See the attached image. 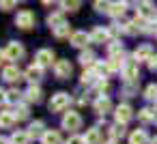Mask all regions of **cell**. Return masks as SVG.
Wrapping results in <instances>:
<instances>
[{
	"mask_svg": "<svg viewBox=\"0 0 157 144\" xmlns=\"http://www.w3.org/2000/svg\"><path fill=\"white\" fill-rule=\"evenodd\" d=\"M148 69H151V71H155V73H157V54H155V56H153V58H151V60H148Z\"/></svg>",
	"mask_w": 157,
	"mask_h": 144,
	"instance_id": "obj_41",
	"label": "cell"
},
{
	"mask_svg": "<svg viewBox=\"0 0 157 144\" xmlns=\"http://www.w3.org/2000/svg\"><path fill=\"white\" fill-rule=\"evenodd\" d=\"M13 125H15V116H13V112H11V110L0 112V127L9 129V127H13Z\"/></svg>",
	"mask_w": 157,
	"mask_h": 144,
	"instance_id": "obj_31",
	"label": "cell"
},
{
	"mask_svg": "<svg viewBox=\"0 0 157 144\" xmlns=\"http://www.w3.org/2000/svg\"><path fill=\"white\" fill-rule=\"evenodd\" d=\"M78 103H80V105H86V103H88V97H86V95H82V97L78 99Z\"/></svg>",
	"mask_w": 157,
	"mask_h": 144,
	"instance_id": "obj_43",
	"label": "cell"
},
{
	"mask_svg": "<svg viewBox=\"0 0 157 144\" xmlns=\"http://www.w3.org/2000/svg\"><path fill=\"white\" fill-rule=\"evenodd\" d=\"M54 50H50V47H41L37 54H35V65H39L41 69H45V67H54Z\"/></svg>",
	"mask_w": 157,
	"mask_h": 144,
	"instance_id": "obj_8",
	"label": "cell"
},
{
	"mask_svg": "<svg viewBox=\"0 0 157 144\" xmlns=\"http://www.w3.org/2000/svg\"><path fill=\"white\" fill-rule=\"evenodd\" d=\"M24 54H26V50H24V45L20 43V41H9L7 43V47H5V56H7V60H22L24 58Z\"/></svg>",
	"mask_w": 157,
	"mask_h": 144,
	"instance_id": "obj_7",
	"label": "cell"
},
{
	"mask_svg": "<svg viewBox=\"0 0 157 144\" xmlns=\"http://www.w3.org/2000/svg\"><path fill=\"white\" fill-rule=\"evenodd\" d=\"M41 144H63V135L58 129H48L41 138Z\"/></svg>",
	"mask_w": 157,
	"mask_h": 144,
	"instance_id": "obj_22",
	"label": "cell"
},
{
	"mask_svg": "<svg viewBox=\"0 0 157 144\" xmlns=\"http://www.w3.org/2000/svg\"><path fill=\"white\" fill-rule=\"evenodd\" d=\"M138 86H140V82H125L123 88H121V93L125 97H136L138 95Z\"/></svg>",
	"mask_w": 157,
	"mask_h": 144,
	"instance_id": "obj_34",
	"label": "cell"
},
{
	"mask_svg": "<svg viewBox=\"0 0 157 144\" xmlns=\"http://www.w3.org/2000/svg\"><path fill=\"white\" fill-rule=\"evenodd\" d=\"M121 75L125 82H140V65L133 58H125V63L121 67Z\"/></svg>",
	"mask_w": 157,
	"mask_h": 144,
	"instance_id": "obj_1",
	"label": "cell"
},
{
	"mask_svg": "<svg viewBox=\"0 0 157 144\" xmlns=\"http://www.w3.org/2000/svg\"><path fill=\"white\" fill-rule=\"evenodd\" d=\"M118 28H121V35H127V37H133V35H138V32H140V28H138V24H136L133 20L118 24Z\"/></svg>",
	"mask_w": 157,
	"mask_h": 144,
	"instance_id": "obj_26",
	"label": "cell"
},
{
	"mask_svg": "<svg viewBox=\"0 0 157 144\" xmlns=\"http://www.w3.org/2000/svg\"><path fill=\"white\" fill-rule=\"evenodd\" d=\"M114 118H116L118 125L125 127V125L133 118V108H131L129 103H118V105L114 108Z\"/></svg>",
	"mask_w": 157,
	"mask_h": 144,
	"instance_id": "obj_5",
	"label": "cell"
},
{
	"mask_svg": "<svg viewBox=\"0 0 157 144\" xmlns=\"http://www.w3.org/2000/svg\"><path fill=\"white\" fill-rule=\"evenodd\" d=\"M9 140H11V144H30V135H28L26 129H17V131H13Z\"/></svg>",
	"mask_w": 157,
	"mask_h": 144,
	"instance_id": "obj_25",
	"label": "cell"
},
{
	"mask_svg": "<svg viewBox=\"0 0 157 144\" xmlns=\"http://www.w3.org/2000/svg\"><path fill=\"white\" fill-rule=\"evenodd\" d=\"M35 24H37V17H35V13H33L30 9L17 11V15H15V26H17L20 30H30V28H35Z\"/></svg>",
	"mask_w": 157,
	"mask_h": 144,
	"instance_id": "obj_4",
	"label": "cell"
},
{
	"mask_svg": "<svg viewBox=\"0 0 157 144\" xmlns=\"http://www.w3.org/2000/svg\"><path fill=\"white\" fill-rule=\"evenodd\" d=\"M127 7H129L127 2H110V7H108V13H105V15H110V17L118 20V17H123V15H125Z\"/></svg>",
	"mask_w": 157,
	"mask_h": 144,
	"instance_id": "obj_19",
	"label": "cell"
},
{
	"mask_svg": "<svg viewBox=\"0 0 157 144\" xmlns=\"http://www.w3.org/2000/svg\"><path fill=\"white\" fill-rule=\"evenodd\" d=\"M105 144H116V142H112V140H110V142H105Z\"/></svg>",
	"mask_w": 157,
	"mask_h": 144,
	"instance_id": "obj_47",
	"label": "cell"
},
{
	"mask_svg": "<svg viewBox=\"0 0 157 144\" xmlns=\"http://www.w3.org/2000/svg\"><path fill=\"white\" fill-rule=\"evenodd\" d=\"M5 60H7V56H5V50H0V65H2Z\"/></svg>",
	"mask_w": 157,
	"mask_h": 144,
	"instance_id": "obj_45",
	"label": "cell"
},
{
	"mask_svg": "<svg viewBox=\"0 0 157 144\" xmlns=\"http://www.w3.org/2000/svg\"><path fill=\"white\" fill-rule=\"evenodd\" d=\"M60 127L67 129V131H71V133H75L78 129H82V116H80V112H75V110L65 112L63 120H60Z\"/></svg>",
	"mask_w": 157,
	"mask_h": 144,
	"instance_id": "obj_3",
	"label": "cell"
},
{
	"mask_svg": "<svg viewBox=\"0 0 157 144\" xmlns=\"http://www.w3.org/2000/svg\"><path fill=\"white\" fill-rule=\"evenodd\" d=\"M155 22H157V20H155Z\"/></svg>",
	"mask_w": 157,
	"mask_h": 144,
	"instance_id": "obj_49",
	"label": "cell"
},
{
	"mask_svg": "<svg viewBox=\"0 0 157 144\" xmlns=\"http://www.w3.org/2000/svg\"><path fill=\"white\" fill-rule=\"evenodd\" d=\"M144 99L157 105V84H148V86H146V90H144Z\"/></svg>",
	"mask_w": 157,
	"mask_h": 144,
	"instance_id": "obj_37",
	"label": "cell"
},
{
	"mask_svg": "<svg viewBox=\"0 0 157 144\" xmlns=\"http://www.w3.org/2000/svg\"><path fill=\"white\" fill-rule=\"evenodd\" d=\"M155 125H157V118H155Z\"/></svg>",
	"mask_w": 157,
	"mask_h": 144,
	"instance_id": "obj_48",
	"label": "cell"
},
{
	"mask_svg": "<svg viewBox=\"0 0 157 144\" xmlns=\"http://www.w3.org/2000/svg\"><path fill=\"white\" fill-rule=\"evenodd\" d=\"M138 7V17L140 20H146V22H155L157 20V7L153 5V2H138L136 5Z\"/></svg>",
	"mask_w": 157,
	"mask_h": 144,
	"instance_id": "obj_6",
	"label": "cell"
},
{
	"mask_svg": "<svg viewBox=\"0 0 157 144\" xmlns=\"http://www.w3.org/2000/svg\"><path fill=\"white\" fill-rule=\"evenodd\" d=\"M11 112H13L15 120H26V118H28V114H30L28 103H20V105H15V110H11Z\"/></svg>",
	"mask_w": 157,
	"mask_h": 144,
	"instance_id": "obj_33",
	"label": "cell"
},
{
	"mask_svg": "<svg viewBox=\"0 0 157 144\" xmlns=\"http://www.w3.org/2000/svg\"><path fill=\"white\" fill-rule=\"evenodd\" d=\"M155 56V52H153V45H148V43H142V45H138L136 50H133V60L140 65V63H146L148 65V60Z\"/></svg>",
	"mask_w": 157,
	"mask_h": 144,
	"instance_id": "obj_9",
	"label": "cell"
},
{
	"mask_svg": "<svg viewBox=\"0 0 157 144\" xmlns=\"http://www.w3.org/2000/svg\"><path fill=\"white\" fill-rule=\"evenodd\" d=\"M0 144H11V140H9V138H5V135H0Z\"/></svg>",
	"mask_w": 157,
	"mask_h": 144,
	"instance_id": "obj_44",
	"label": "cell"
},
{
	"mask_svg": "<svg viewBox=\"0 0 157 144\" xmlns=\"http://www.w3.org/2000/svg\"><path fill=\"white\" fill-rule=\"evenodd\" d=\"M24 78H26L30 84H39V82L43 80V69H41L39 65H30V67L24 71Z\"/></svg>",
	"mask_w": 157,
	"mask_h": 144,
	"instance_id": "obj_17",
	"label": "cell"
},
{
	"mask_svg": "<svg viewBox=\"0 0 157 144\" xmlns=\"http://www.w3.org/2000/svg\"><path fill=\"white\" fill-rule=\"evenodd\" d=\"M24 99V93L17 90V88H9L7 90V103H13V105H20Z\"/></svg>",
	"mask_w": 157,
	"mask_h": 144,
	"instance_id": "obj_30",
	"label": "cell"
},
{
	"mask_svg": "<svg viewBox=\"0 0 157 144\" xmlns=\"http://www.w3.org/2000/svg\"><path fill=\"white\" fill-rule=\"evenodd\" d=\"M67 144H84V138H82V135H75V133H73V135H71V138L67 140Z\"/></svg>",
	"mask_w": 157,
	"mask_h": 144,
	"instance_id": "obj_40",
	"label": "cell"
},
{
	"mask_svg": "<svg viewBox=\"0 0 157 144\" xmlns=\"http://www.w3.org/2000/svg\"><path fill=\"white\" fill-rule=\"evenodd\" d=\"M52 32H54V37H56V39H67V37L71 39V35H73V30H71V26H69L67 22H65L63 26H58V28H54Z\"/></svg>",
	"mask_w": 157,
	"mask_h": 144,
	"instance_id": "obj_32",
	"label": "cell"
},
{
	"mask_svg": "<svg viewBox=\"0 0 157 144\" xmlns=\"http://www.w3.org/2000/svg\"><path fill=\"white\" fill-rule=\"evenodd\" d=\"M151 144H157V135H155V138H151Z\"/></svg>",
	"mask_w": 157,
	"mask_h": 144,
	"instance_id": "obj_46",
	"label": "cell"
},
{
	"mask_svg": "<svg viewBox=\"0 0 157 144\" xmlns=\"http://www.w3.org/2000/svg\"><path fill=\"white\" fill-rule=\"evenodd\" d=\"M93 7H95V11H99V13H108L110 2H101V0H97V2H93Z\"/></svg>",
	"mask_w": 157,
	"mask_h": 144,
	"instance_id": "obj_39",
	"label": "cell"
},
{
	"mask_svg": "<svg viewBox=\"0 0 157 144\" xmlns=\"http://www.w3.org/2000/svg\"><path fill=\"white\" fill-rule=\"evenodd\" d=\"M24 99L28 103H39L41 101V88H39V84H30L26 88V93H24Z\"/></svg>",
	"mask_w": 157,
	"mask_h": 144,
	"instance_id": "obj_21",
	"label": "cell"
},
{
	"mask_svg": "<svg viewBox=\"0 0 157 144\" xmlns=\"http://www.w3.org/2000/svg\"><path fill=\"white\" fill-rule=\"evenodd\" d=\"M99 80H101V78L95 73V69H86V71L82 73V78H80V82H82L84 86H95Z\"/></svg>",
	"mask_w": 157,
	"mask_h": 144,
	"instance_id": "obj_27",
	"label": "cell"
},
{
	"mask_svg": "<svg viewBox=\"0 0 157 144\" xmlns=\"http://www.w3.org/2000/svg\"><path fill=\"white\" fill-rule=\"evenodd\" d=\"M125 127L123 125H118V123H114L112 127H108V135H110V140L112 142H116V140H121V138H125Z\"/></svg>",
	"mask_w": 157,
	"mask_h": 144,
	"instance_id": "obj_28",
	"label": "cell"
},
{
	"mask_svg": "<svg viewBox=\"0 0 157 144\" xmlns=\"http://www.w3.org/2000/svg\"><path fill=\"white\" fill-rule=\"evenodd\" d=\"M69 103H71V97H69V93H63V90H60V93L52 95V99H50L48 108H50V112H52V114H58V112H67Z\"/></svg>",
	"mask_w": 157,
	"mask_h": 144,
	"instance_id": "obj_2",
	"label": "cell"
},
{
	"mask_svg": "<svg viewBox=\"0 0 157 144\" xmlns=\"http://www.w3.org/2000/svg\"><path fill=\"white\" fill-rule=\"evenodd\" d=\"M112 39H110V32H108V28H103V26H95L93 30H90V43H99V45H103V43H110Z\"/></svg>",
	"mask_w": 157,
	"mask_h": 144,
	"instance_id": "obj_12",
	"label": "cell"
},
{
	"mask_svg": "<svg viewBox=\"0 0 157 144\" xmlns=\"http://www.w3.org/2000/svg\"><path fill=\"white\" fill-rule=\"evenodd\" d=\"M2 103H7V90L0 88V105H2Z\"/></svg>",
	"mask_w": 157,
	"mask_h": 144,
	"instance_id": "obj_42",
	"label": "cell"
},
{
	"mask_svg": "<svg viewBox=\"0 0 157 144\" xmlns=\"http://www.w3.org/2000/svg\"><path fill=\"white\" fill-rule=\"evenodd\" d=\"M129 144H151V138L146 129H133L129 133Z\"/></svg>",
	"mask_w": 157,
	"mask_h": 144,
	"instance_id": "obj_18",
	"label": "cell"
},
{
	"mask_svg": "<svg viewBox=\"0 0 157 144\" xmlns=\"http://www.w3.org/2000/svg\"><path fill=\"white\" fill-rule=\"evenodd\" d=\"M82 138H84V144H101V131H99V127L86 129V133Z\"/></svg>",
	"mask_w": 157,
	"mask_h": 144,
	"instance_id": "obj_23",
	"label": "cell"
},
{
	"mask_svg": "<svg viewBox=\"0 0 157 144\" xmlns=\"http://www.w3.org/2000/svg\"><path fill=\"white\" fill-rule=\"evenodd\" d=\"M22 78H24V73L20 71V67H17V65H7V67L2 69V80H5V82H9V84L20 82Z\"/></svg>",
	"mask_w": 157,
	"mask_h": 144,
	"instance_id": "obj_13",
	"label": "cell"
},
{
	"mask_svg": "<svg viewBox=\"0 0 157 144\" xmlns=\"http://www.w3.org/2000/svg\"><path fill=\"white\" fill-rule=\"evenodd\" d=\"M69 43H71L73 47L86 50V45L90 43V32H86V30H73V35H71V39H69Z\"/></svg>",
	"mask_w": 157,
	"mask_h": 144,
	"instance_id": "obj_11",
	"label": "cell"
},
{
	"mask_svg": "<svg viewBox=\"0 0 157 144\" xmlns=\"http://www.w3.org/2000/svg\"><path fill=\"white\" fill-rule=\"evenodd\" d=\"M52 69H54V75H56L58 80H67V78H71V73H73V67H71V63H69L67 58L56 60Z\"/></svg>",
	"mask_w": 157,
	"mask_h": 144,
	"instance_id": "obj_10",
	"label": "cell"
},
{
	"mask_svg": "<svg viewBox=\"0 0 157 144\" xmlns=\"http://www.w3.org/2000/svg\"><path fill=\"white\" fill-rule=\"evenodd\" d=\"M108 56H125V47H123V43L118 39L108 43Z\"/></svg>",
	"mask_w": 157,
	"mask_h": 144,
	"instance_id": "obj_29",
	"label": "cell"
},
{
	"mask_svg": "<svg viewBox=\"0 0 157 144\" xmlns=\"http://www.w3.org/2000/svg\"><path fill=\"white\" fill-rule=\"evenodd\" d=\"M45 22H48V26L54 30V28H58V26H63V24H65V13H63V11H54V13H50V15H48V20H45Z\"/></svg>",
	"mask_w": 157,
	"mask_h": 144,
	"instance_id": "obj_24",
	"label": "cell"
},
{
	"mask_svg": "<svg viewBox=\"0 0 157 144\" xmlns=\"http://www.w3.org/2000/svg\"><path fill=\"white\" fill-rule=\"evenodd\" d=\"M15 7H17V2H13V0H0V11H11Z\"/></svg>",
	"mask_w": 157,
	"mask_h": 144,
	"instance_id": "obj_38",
	"label": "cell"
},
{
	"mask_svg": "<svg viewBox=\"0 0 157 144\" xmlns=\"http://www.w3.org/2000/svg\"><path fill=\"white\" fill-rule=\"evenodd\" d=\"M80 7H82L80 0H71V2L67 0V2H60V11H63V13H75Z\"/></svg>",
	"mask_w": 157,
	"mask_h": 144,
	"instance_id": "obj_36",
	"label": "cell"
},
{
	"mask_svg": "<svg viewBox=\"0 0 157 144\" xmlns=\"http://www.w3.org/2000/svg\"><path fill=\"white\" fill-rule=\"evenodd\" d=\"M93 88H95L97 97H108V93H110V82H108V80H99Z\"/></svg>",
	"mask_w": 157,
	"mask_h": 144,
	"instance_id": "obj_35",
	"label": "cell"
},
{
	"mask_svg": "<svg viewBox=\"0 0 157 144\" xmlns=\"http://www.w3.org/2000/svg\"><path fill=\"white\" fill-rule=\"evenodd\" d=\"M78 63H80V65L84 67V71H86V69H93L99 60H97V56H95L90 50H82L80 56H78Z\"/></svg>",
	"mask_w": 157,
	"mask_h": 144,
	"instance_id": "obj_15",
	"label": "cell"
},
{
	"mask_svg": "<svg viewBox=\"0 0 157 144\" xmlns=\"http://www.w3.org/2000/svg\"><path fill=\"white\" fill-rule=\"evenodd\" d=\"M93 110H95V114H99V116L108 114V112L112 110V101H110V97H97V99L93 101Z\"/></svg>",
	"mask_w": 157,
	"mask_h": 144,
	"instance_id": "obj_16",
	"label": "cell"
},
{
	"mask_svg": "<svg viewBox=\"0 0 157 144\" xmlns=\"http://www.w3.org/2000/svg\"><path fill=\"white\" fill-rule=\"evenodd\" d=\"M155 118H157V112L153 108H140L138 110V120L142 125H151V123H155Z\"/></svg>",
	"mask_w": 157,
	"mask_h": 144,
	"instance_id": "obj_20",
	"label": "cell"
},
{
	"mask_svg": "<svg viewBox=\"0 0 157 144\" xmlns=\"http://www.w3.org/2000/svg\"><path fill=\"white\" fill-rule=\"evenodd\" d=\"M26 131H28L30 140H37V138L41 140V138H43V133H45L48 129H45V123H43L41 118H37V120H33V123L28 125V129H26Z\"/></svg>",
	"mask_w": 157,
	"mask_h": 144,
	"instance_id": "obj_14",
	"label": "cell"
}]
</instances>
